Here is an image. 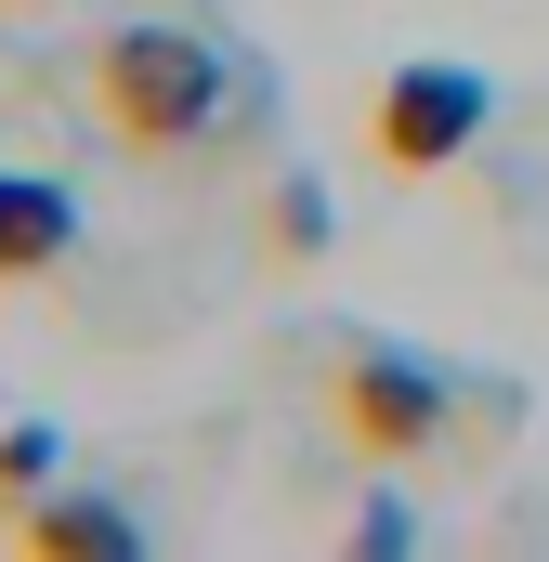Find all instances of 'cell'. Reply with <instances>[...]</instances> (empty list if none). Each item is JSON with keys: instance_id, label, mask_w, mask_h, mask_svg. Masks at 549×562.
Returning <instances> with one entry per match:
<instances>
[{"instance_id": "1", "label": "cell", "mask_w": 549, "mask_h": 562, "mask_svg": "<svg viewBox=\"0 0 549 562\" xmlns=\"http://www.w3.org/2000/svg\"><path fill=\"white\" fill-rule=\"evenodd\" d=\"M262 79L223 53V26L183 0V13H132L92 40V119L132 144V157H197L223 119H249Z\"/></svg>"}, {"instance_id": "2", "label": "cell", "mask_w": 549, "mask_h": 562, "mask_svg": "<svg viewBox=\"0 0 549 562\" xmlns=\"http://www.w3.org/2000/svg\"><path fill=\"white\" fill-rule=\"evenodd\" d=\"M327 419H340L354 458H445V471H458L471 380L432 367L418 340H327Z\"/></svg>"}, {"instance_id": "3", "label": "cell", "mask_w": 549, "mask_h": 562, "mask_svg": "<svg viewBox=\"0 0 549 562\" xmlns=\"http://www.w3.org/2000/svg\"><path fill=\"white\" fill-rule=\"evenodd\" d=\"M367 144H380L393 170L471 157V144H484V79H471V66H393V79L367 92Z\"/></svg>"}, {"instance_id": "4", "label": "cell", "mask_w": 549, "mask_h": 562, "mask_svg": "<svg viewBox=\"0 0 549 562\" xmlns=\"http://www.w3.org/2000/svg\"><path fill=\"white\" fill-rule=\"evenodd\" d=\"M13 537H26L40 562H132V550H144L132 510H119V497H79V484H66V497H26Z\"/></svg>"}, {"instance_id": "5", "label": "cell", "mask_w": 549, "mask_h": 562, "mask_svg": "<svg viewBox=\"0 0 549 562\" xmlns=\"http://www.w3.org/2000/svg\"><path fill=\"white\" fill-rule=\"evenodd\" d=\"M79 249V210H66V183H40V170H0V288H26L40 262H66Z\"/></svg>"}, {"instance_id": "6", "label": "cell", "mask_w": 549, "mask_h": 562, "mask_svg": "<svg viewBox=\"0 0 549 562\" xmlns=\"http://www.w3.org/2000/svg\"><path fill=\"white\" fill-rule=\"evenodd\" d=\"M53 471H66V445H53L40 419H13V431H0V510H26V497H53Z\"/></svg>"}, {"instance_id": "7", "label": "cell", "mask_w": 549, "mask_h": 562, "mask_svg": "<svg viewBox=\"0 0 549 562\" xmlns=\"http://www.w3.org/2000/svg\"><path fill=\"white\" fill-rule=\"evenodd\" d=\"M262 236H274V249H288V262H314V249H327V196H314V183H301V170H288V183H274V210H262Z\"/></svg>"}, {"instance_id": "8", "label": "cell", "mask_w": 549, "mask_h": 562, "mask_svg": "<svg viewBox=\"0 0 549 562\" xmlns=\"http://www.w3.org/2000/svg\"><path fill=\"white\" fill-rule=\"evenodd\" d=\"M0 13H26V0H0Z\"/></svg>"}, {"instance_id": "9", "label": "cell", "mask_w": 549, "mask_h": 562, "mask_svg": "<svg viewBox=\"0 0 549 562\" xmlns=\"http://www.w3.org/2000/svg\"><path fill=\"white\" fill-rule=\"evenodd\" d=\"M197 13H210V0H197Z\"/></svg>"}]
</instances>
